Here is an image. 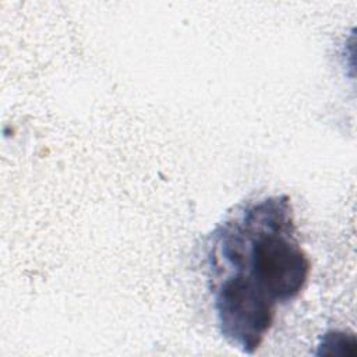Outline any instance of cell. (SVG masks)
<instances>
[{
	"label": "cell",
	"instance_id": "1",
	"mask_svg": "<svg viewBox=\"0 0 357 357\" xmlns=\"http://www.w3.org/2000/svg\"><path fill=\"white\" fill-rule=\"evenodd\" d=\"M212 261H223L257 284L275 303L293 300L303 290L310 259L294 237L289 198L276 195L247 206L213 234Z\"/></svg>",
	"mask_w": 357,
	"mask_h": 357
},
{
	"label": "cell",
	"instance_id": "2",
	"mask_svg": "<svg viewBox=\"0 0 357 357\" xmlns=\"http://www.w3.org/2000/svg\"><path fill=\"white\" fill-rule=\"evenodd\" d=\"M276 303L240 273L222 279L213 290L220 335L243 353H254L272 326Z\"/></svg>",
	"mask_w": 357,
	"mask_h": 357
},
{
	"label": "cell",
	"instance_id": "3",
	"mask_svg": "<svg viewBox=\"0 0 357 357\" xmlns=\"http://www.w3.org/2000/svg\"><path fill=\"white\" fill-rule=\"evenodd\" d=\"M356 337L351 333L331 331L326 332L319 343L318 354L329 356H356Z\"/></svg>",
	"mask_w": 357,
	"mask_h": 357
}]
</instances>
